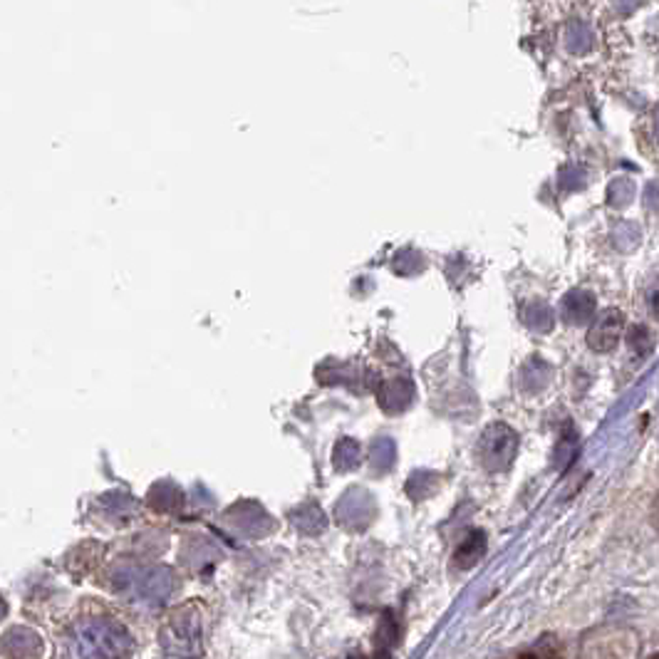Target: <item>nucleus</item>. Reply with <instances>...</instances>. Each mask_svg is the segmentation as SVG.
I'll return each instance as SVG.
<instances>
[{
	"mask_svg": "<svg viewBox=\"0 0 659 659\" xmlns=\"http://www.w3.org/2000/svg\"><path fill=\"white\" fill-rule=\"evenodd\" d=\"M335 467L340 468V471H347V468L357 467V459H360V449H357V443L353 439H342L338 443V449H335Z\"/></svg>",
	"mask_w": 659,
	"mask_h": 659,
	"instance_id": "obj_9",
	"label": "nucleus"
},
{
	"mask_svg": "<svg viewBox=\"0 0 659 659\" xmlns=\"http://www.w3.org/2000/svg\"><path fill=\"white\" fill-rule=\"evenodd\" d=\"M132 652V637L119 622L87 617L69 635L72 659H125Z\"/></svg>",
	"mask_w": 659,
	"mask_h": 659,
	"instance_id": "obj_1",
	"label": "nucleus"
},
{
	"mask_svg": "<svg viewBox=\"0 0 659 659\" xmlns=\"http://www.w3.org/2000/svg\"><path fill=\"white\" fill-rule=\"evenodd\" d=\"M625 332V313L617 307H607L592 320L588 330V347L592 353H613Z\"/></svg>",
	"mask_w": 659,
	"mask_h": 659,
	"instance_id": "obj_4",
	"label": "nucleus"
},
{
	"mask_svg": "<svg viewBox=\"0 0 659 659\" xmlns=\"http://www.w3.org/2000/svg\"><path fill=\"white\" fill-rule=\"evenodd\" d=\"M595 296L588 290H570L563 300V318L570 325H585L595 318Z\"/></svg>",
	"mask_w": 659,
	"mask_h": 659,
	"instance_id": "obj_5",
	"label": "nucleus"
},
{
	"mask_svg": "<svg viewBox=\"0 0 659 659\" xmlns=\"http://www.w3.org/2000/svg\"><path fill=\"white\" fill-rule=\"evenodd\" d=\"M627 345H630V350L639 357H647L655 350V345H657V338H655V332L647 328V325H632V328L627 330Z\"/></svg>",
	"mask_w": 659,
	"mask_h": 659,
	"instance_id": "obj_7",
	"label": "nucleus"
},
{
	"mask_svg": "<svg viewBox=\"0 0 659 659\" xmlns=\"http://www.w3.org/2000/svg\"><path fill=\"white\" fill-rule=\"evenodd\" d=\"M379 399H382V407L385 410H395V399H397V411L404 410L410 404L411 399V386L402 379V382H389L386 386H382L379 392Z\"/></svg>",
	"mask_w": 659,
	"mask_h": 659,
	"instance_id": "obj_8",
	"label": "nucleus"
},
{
	"mask_svg": "<svg viewBox=\"0 0 659 659\" xmlns=\"http://www.w3.org/2000/svg\"><path fill=\"white\" fill-rule=\"evenodd\" d=\"M486 553V533L484 531H471V533L461 541V546L456 550V565L459 568H474L478 560Z\"/></svg>",
	"mask_w": 659,
	"mask_h": 659,
	"instance_id": "obj_6",
	"label": "nucleus"
},
{
	"mask_svg": "<svg viewBox=\"0 0 659 659\" xmlns=\"http://www.w3.org/2000/svg\"><path fill=\"white\" fill-rule=\"evenodd\" d=\"M392 459H395V446H392V442H386V439L377 442L375 449H372V464L379 467V471H385L392 464Z\"/></svg>",
	"mask_w": 659,
	"mask_h": 659,
	"instance_id": "obj_11",
	"label": "nucleus"
},
{
	"mask_svg": "<svg viewBox=\"0 0 659 659\" xmlns=\"http://www.w3.org/2000/svg\"><path fill=\"white\" fill-rule=\"evenodd\" d=\"M518 659H541V657H538V655H535L533 649H531V652H523V655Z\"/></svg>",
	"mask_w": 659,
	"mask_h": 659,
	"instance_id": "obj_14",
	"label": "nucleus"
},
{
	"mask_svg": "<svg viewBox=\"0 0 659 659\" xmlns=\"http://www.w3.org/2000/svg\"><path fill=\"white\" fill-rule=\"evenodd\" d=\"M533 652L541 659H560V647H557L553 637H543V639H541V645H538Z\"/></svg>",
	"mask_w": 659,
	"mask_h": 659,
	"instance_id": "obj_12",
	"label": "nucleus"
},
{
	"mask_svg": "<svg viewBox=\"0 0 659 659\" xmlns=\"http://www.w3.org/2000/svg\"><path fill=\"white\" fill-rule=\"evenodd\" d=\"M161 647L174 657L196 659L204 647V625L201 614L193 603L183 605L169 614V620L161 627Z\"/></svg>",
	"mask_w": 659,
	"mask_h": 659,
	"instance_id": "obj_2",
	"label": "nucleus"
},
{
	"mask_svg": "<svg viewBox=\"0 0 659 659\" xmlns=\"http://www.w3.org/2000/svg\"><path fill=\"white\" fill-rule=\"evenodd\" d=\"M575 446H578V434L573 432V427H565V434H563V439L557 443V452H556V461L557 468H565L573 461V454H575Z\"/></svg>",
	"mask_w": 659,
	"mask_h": 659,
	"instance_id": "obj_10",
	"label": "nucleus"
},
{
	"mask_svg": "<svg viewBox=\"0 0 659 659\" xmlns=\"http://www.w3.org/2000/svg\"><path fill=\"white\" fill-rule=\"evenodd\" d=\"M649 659H659V652H657V655H652V657H649Z\"/></svg>",
	"mask_w": 659,
	"mask_h": 659,
	"instance_id": "obj_15",
	"label": "nucleus"
},
{
	"mask_svg": "<svg viewBox=\"0 0 659 659\" xmlns=\"http://www.w3.org/2000/svg\"><path fill=\"white\" fill-rule=\"evenodd\" d=\"M647 307H649V313H652V318L659 322V283H655L652 288H649Z\"/></svg>",
	"mask_w": 659,
	"mask_h": 659,
	"instance_id": "obj_13",
	"label": "nucleus"
},
{
	"mask_svg": "<svg viewBox=\"0 0 659 659\" xmlns=\"http://www.w3.org/2000/svg\"><path fill=\"white\" fill-rule=\"evenodd\" d=\"M516 452H518V434L503 421H493L491 427L484 429L481 439H478L481 467L486 471H493V474L511 468Z\"/></svg>",
	"mask_w": 659,
	"mask_h": 659,
	"instance_id": "obj_3",
	"label": "nucleus"
}]
</instances>
